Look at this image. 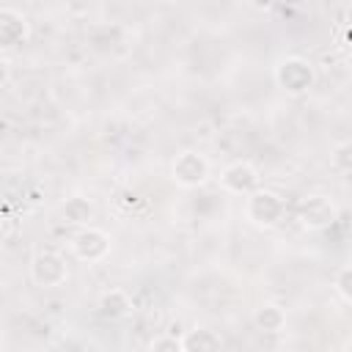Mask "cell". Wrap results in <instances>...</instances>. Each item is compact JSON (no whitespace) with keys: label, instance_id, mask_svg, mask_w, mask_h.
I'll list each match as a JSON object with an SVG mask.
<instances>
[{"label":"cell","instance_id":"cell-8","mask_svg":"<svg viewBox=\"0 0 352 352\" xmlns=\"http://www.w3.org/2000/svg\"><path fill=\"white\" fill-rule=\"evenodd\" d=\"M333 220H336V206L327 198L314 195V198L302 201V206H300V223L305 228L319 231V228H327Z\"/></svg>","mask_w":352,"mask_h":352},{"label":"cell","instance_id":"cell-15","mask_svg":"<svg viewBox=\"0 0 352 352\" xmlns=\"http://www.w3.org/2000/svg\"><path fill=\"white\" fill-rule=\"evenodd\" d=\"M333 162H336V168H338V170H344V173L349 170V143H341V146H338V151H336V160H333Z\"/></svg>","mask_w":352,"mask_h":352},{"label":"cell","instance_id":"cell-11","mask_svg":"<svg viewBox=\"0 0 352 352\" xmlns=\"http://www.w3.org/2000/svg\"><path fill=\"white\" fill-rule=\"evenodd\" d=\"M94 214H96L94 204H91L88 198H82V195L66 198V201L60 204V217H63L66 223H74V226H82V228H85V226H91Z\"/></svg>","mask_w":352,"mask_h":352},{"label":"cell","instance_id":"cell-12","mask_svg":"<svg viewBox=\"0 0 352 352\" xmlns=\"http://www.w3.org/2000/svg\"><path fill=\"white\" fill-rule=\"evenodd\" d=\"M253 322H256V327L264 330V333H280V330L286 327V311H283L278 302H264L261 308H256Z\"/></svg>","mask_w":352,"mask_h":352},{"label":"cell","instance_id":"cell-1","mask_svg":"<svg viewBox=\"0 0 352 352\" xmlns=\"http://www.w3.org/2000/svg\"><path fill=\"white\" fill-rule=\"evenodd\" d=\"M245 217L256 228H275L286 217V201L278 192L258 187L250 195H245Z\"/></svg>","mask_w":352,"mask_h":352},{"label":"cell","instance_id":"cell-5","mask_svg":"<svg viewBox=\"0 0 352 352\" xmlns=\"http://www.w3.org/2000/svg\"><path fill=\"white\" fill-rule=\"evenodd\" d=\"M72 253H74V258H80V261H85V264L104 261L107 253H110V236H107L102 228L85 226V228H80V231L72 236Z\"/></svg>","mask_w":352,"mask_h":352},{"label":"cell","instance_id":"cell-9","mask_svg":"<svg viewBox=\"0 0 352 352\" xmlns=\"http://www.w3.org/2000/svg\"><path fill=\"white\" fill-rule=\"evenodd\" d=\"M184 352H223V338L209 327H192L182 336Z\"/></svg>","mask_w":352,"mask_h":352},{"label":"cell","instance_id":"cell-13","mask_svg":"<svg viewBox=\"0 0 352 352\" xmlns=\"http://www.w3.org/2000/svg\"><path fill=\"white\" fill-rule=\"evenodd\" d=\"M352 267L349 264H344L338 272H336V294L341 297V302L344 305H349L352 302Z\"/></svg>","mask_w":352,"mask_h":352},{"label":"cell","instance_id":"cell-4","mask_svg":"<svg viewBox=\"0 0 352 352\" xmlns=\"http://www.w3.org/2000/svg\"><path fill=\"white\" fill-rule=\"evenodd\" d=\"M30 280L41 289H58L69 280V267H66V258L60 253H52V250H44V253H36L33 261H30Z\"/></svg>","mask_w":352,"mask_h":352},{"label":"cell","instance_id":"cell-6","mask_svg":"<svg viewBox=\"0 0 352 352\" xmlns=\"http://www.w3.org/2000/svg\"><path fill=\"white\" fill-rule=\"evenodd\" d=\"M258 182H261L258 168L248 160H236L226 165L220 173V187L231 195H250L253 190H258Z\"/></svg>","mask_w":352,"mask_h":352},{"label":"cell","instance_id":"cell-14","mask_svg":"<svg viewBox=\"0 0 352 352\" xmlns=\"http://www.w3.org/2000/svg\"><path fill=\"white\" fill-rule=\"evenodd\" d=\"M148 352H184V349H182V338L179 336L165 333V336H157L148 344Z\"/></svg>","mask_w":352,"mask_h":352},{"label":"cell","instance_id":"cell-10","mask_svg":"<svg viewBox=\"0 0 352 352\" xmlns=\"http://www.w3.org/2000/svg\"><path fill=\"white\" fill-rule=\"evenodd\" d=\"M132 311V297L124 289H107L99 297V314L104 319H124Z\"/></svg>","mask_w":352,"mask_h":352},{"label":"cell","instance_id":"cell-7","mask_svg":"<svg viewBox=\"0 0 352 352\" xmlns=\"http://www.w3.org/2000/svg\"><path fill=\"white\" fill-rule=\"evenodd\" d=\"M28 36H30L28 16L14 6H0V50H11L28 41Z\"/></svg>","mask_w":352,"mask_h":352},{"label":"cell","instance_id":"cell-16","mask_svg":"<svg viewBox=\"0 0 352 352\" xmlns=\"http://www.w3.org/2000/svg\"><path fill=\"white\" fill-rule=\"evenodd\" d=\"M8 80H11V63H8L6 58H0V88H3Z\"/></svg>","mask_w":352,"mask_h":352},{"label":"cell","instance_id":"cell-3","mask_svg":"<svg viewBox=\"0 0 352 352\" xmlns=\"http://www.w3.org/2000/svg\"><path fill=\"white\" fill-rule=\"evenodd\" d=\"M314 80H316V72H314V66H311L305 58L292 55V58H283V60L275 66V82H278L286 94H294V96L305 94V91L314 85Z\"/></svg>","mask_w":352,"mask_h":352},{"label":"cell","instance_id":"cell-2","mask_svg":"<svg viewBox=\"0 0 352 352\" xmlns=\"http://www.w3.org/2000/svg\"><path fill=\"white\" fill-rule=\"evenodd\" d=\"M170 179L184 190H195V187L206 184V179H209V160L201 151L184 148L170 162Z\"/></svg>","mask_w":352,"mask_h":352}]
</instances>
